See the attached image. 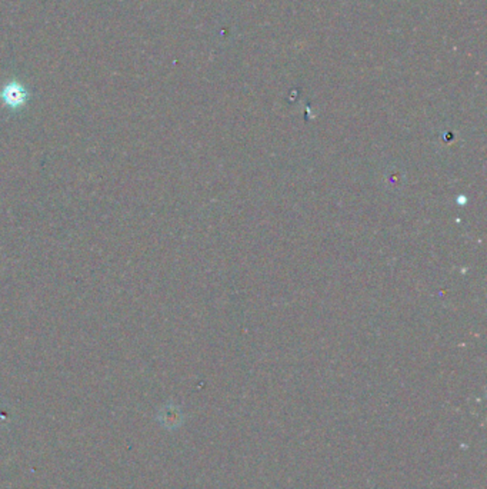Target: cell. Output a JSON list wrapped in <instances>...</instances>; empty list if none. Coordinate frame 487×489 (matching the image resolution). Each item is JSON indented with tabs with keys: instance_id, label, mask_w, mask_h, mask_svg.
Wrapping results in <instances>:
<instances>
[{
	"instance_id": "6da1fadb",
	"label": "cell",
	"mask_w": 487,
	"mask_h": 489,
	"mask_svg": "<svg viewBox=\"0 0 487 489\" xmlns=\"http://www.w3.org/2000/svg\"><path fill=\"white\" fill-rule=\"evenodd\" d=\"M3 95H5L6 102H8L9 104H12V106H16V104L22 103L23 99H25V98H23V96H25L23 89H21V87H17L16 84L8 86L6 89H5V92H3Z\"/></svg>"
}]
</instances>
